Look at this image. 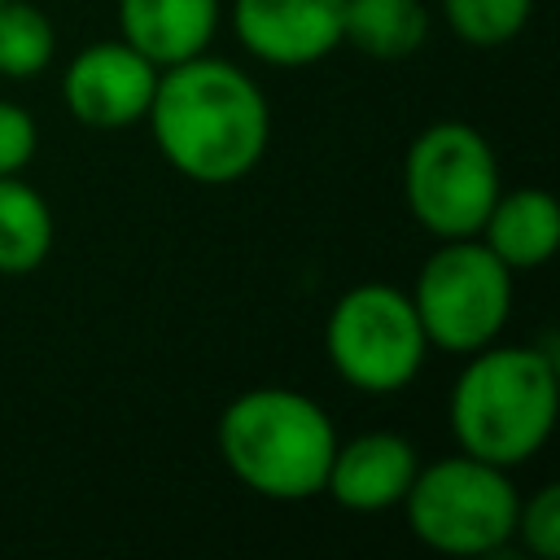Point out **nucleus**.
<instances>
[{
    "mask_svg": "<svg viewBox=\"0 0 560 560\" xmlns=\"http://www.w3.org/2000/svg\"><path fill=\"white\" fill-rule=\"evenodd\" d=\"M512 538H521L525 551L538 560H560V486L556 481H542L529 499H521Z\"/></svg>",
    "mask_w": 560,
    "mask_h": 560,
    "instance_id": "f3484780",
    "label": "nucleus"
},
{
    "mask_svg": "<svg viewBox=\"0 0 560 560\" xmlns=\"http://www.w3.org/2000/svg\"><path fill=\"white\" fill-rule=\"evenodd\" d=\"M464 372L451 385L446 420L459 451L516 468L534 459L560 416V368L551 350L490 341L464 354Z\"/></svg>",
    "mask_w": 560,
    "mask_h": 560,
    "instance_id": "f03ea898",
    "label": "nucleus"
},
{
    "mask_svg": "<svg viewBox=\"0 0 560 560\" xmlns=\"http://www.w3.org/2000/svg\"><path fill=\"white\" fill-rule=\"evenodd\" d=\"M52 210L22 175H0V276H26L52 254Z\"/></svg>",
    "mask_w": 560,
    "mask_h": 560,
    "instance_id": "4468645a",
    "label": "nucleus"
},
{
    "mask_svg": "<svg viewBox=\"0 0 560 560\" xmlns=\"http://www.w3.org/2000/svg\"><path fill=\"white\" fill-rule=\"evenodd\" d=\"M39 149V127L18 101H0V175H22Z\"/></svg>",
    "mask_w": 560,
    "mask_h": 560,
    "instance_id": "a211bd4d",
    "label": "nucleus"
},
{
    "mask_svg": "<svg viewBox=\"0 0 560 560\" xmlns=\"http://www.w3.org/2000/svg\"><path fill=\"white\" fill-rule=\"evenodd\" d=\"M57 31L44 9L31 0H0V74L35 79L52 66Z\"/></svg>",
    "mask_w": 560,
    "mask_h": 560,
    "instance_id": "2eb2a0df",
    "label": "nucleus"
},
{
    "mask_svg": "<svg viewBox=\"0 0 560 560\" xmlns=\"http://www.w3.org/2000/svg\"><path fill=\"white\" fill-rule=\"evenodd\" d=\"M324 354L350 389L398 394L420 376L429 337L402 289L363 280L332 302L324 319Z\"/></svg>",
    "mask_w": 560,
    "mask_h": 560,
    "instance_id": "423d86ee",
    "label": "nucleus"
},
{
    "mask_svg": "<svg viewBox=\"0 0 560 560\" xmlns=\"http://www.w3.org/2000/svg\"><path fill=\"white\" fill-rule=\"evenodd\" d=\"M153 88H158V66L144 52H136L122 35L79 48L61 74L66 109L96 131H122L144 122Z\"/></svg>",
    "mask_w": 560,
    "mask_h": 560,
    "instance_id": "6e6552de",
    "label": "nucleus"
},
{
    "mask_svg": "<svg viewBox=\"0 0 560 560\" xmlns=\"http://www.w3.org/2000/svg\"><path fill=\"white\" fill-rule=\"evenodd\" d=\"M223 468L258 499L302 503L324 494L337 429L328 411L289 385H254L236 394L214 429Z\"/></svg>",
    "mask_w": 560,
    "mask_h": 560,
    "instance_id": "7ed1b4c3",
    "label": "nucleus"
},
{
    "mask_svg": "<svg viewBox=\"0 0 560 560\" xmlns=\"http://www.w3.org/2000/svg\"><path fill=\"white\" fill-rule=\"evenodd\" d=\"M416 468H420V455L402 433L368 429L350 442L337 438L324 494L346 512H389L402 503Z\"/></svg>",
    "mask_w": 560,
    "mask_h": 560,
    "instance_id": "9d476101",
    "label": "nucleus"
},
{
    "mask_svg": "<svg viewBox=\"0 0 560 560\" xmlns=\"http://www.w3.org/2000/svg\"><path fill=\"white\" fill-rule=\"evenodd\" d=\"M407 529L438 556H490L512 542L521 494L508 468L468 451L420 464L402 494Z\"/></svg>",
    "mask_w": 560,
    "mask_h": 560,
    "instance_id": "20e7f679",
    "label": "nucleus"
},
{
    "mask_svg": "<svg viewBox=\"0 0 560 560\" xmlns=\"http://www.w3.org/2000/svg\"><path fill=\"white\" fill-rule=\"evenodd\" d=\"M477 236L508 271H534L560 245V201L547 188H499Z\"/></svg>",
    "mask_w": 560,
    "mask_h": 560,
    "instance_id": "f8f14e48",
    "label": "nucleus"
},
{
    "mask_svg": "<svg viewBox=\"0 0 560 560\" xmlns=\"http://www.w3.org/2000/svg\"><path fill=\"white\" fill-rule=\"evenodd\" d=\"M346 0H232V31L254 61L302 70L341 48Z\"/></svg>",
    "mask_w": 560,
    "mask_h": 560,
    "instance_id": "1a4fd4ad",
    "label": "nucleus"
},
{
    "mask_svg": "<svg viewBox=\"0 0 560 560\" xmlns=\"http://www.w3.org/2000/svg\"><path fill=\"white\" fill-rule=\"evenodd\" d=\"M429 39L424 0H346L341 44L376 61H402Z\"/></svg>",
    "mask_w": 560,
    "mask_h": 560,
    "instance_id": "ddd939ff",
    "label": "nucleus"
},
{
    "mask_svg": "<svg viewBox=\"0 0 560 560\" xmlns=\"http://www.w3.org/2000/svg\"><path fill=\"white\" fill-rule=\"evenodd\" d=\"M411 306L429 350L472 354L499 341L512 315V271L486 249L481 236L442 241L416 271Z\"/></svg>",
    "mask_w": 560,
    "mask_h": 560,
    "instance_id": "0eeeda50",
    "label": "nucleus"
},
{
    "mask_svg": "<svg viewBox=\"0 0 560 560\" xmlns=\"http://www.w3.org/2000/svg\"><path fill=\"white\" fill-rule=\"evenodd\" d=\"M144 122L162 162L206 188L241 184L271 140V105L254 74L206 52L158 70Z\"/></svg>",
    "mask_w": 560,
    "mask_h": 560,
    "instance_id": "f257e3e1",
    "label": "nucleus"
},
{
    "mask_svg": "<svg viewBox=\"0 0 560 560\" xmlns=\"http://www.w3.org/2000/svg\"><path fill=\"white\" fill-rule=\"evenodd\" d=\"M499 158L490 140L459 118L429 122L402 153L407 214L438 241L477 236L499 197Z\"/></svg>",
    "mask_w": 560,
    "mask_h": 560,
    "instance_id": "39448f33",
    "label": "nucleus"
},
{
    "mask_svg": "<svg viewBox=\"0 0 560 560\" xmlns=\"http://www.w3.org/2000/svg\"><path fill=\"white\" fill-rule=\"evenodd\" d=\"M438 4L446 26L472 48H503L534 18V0H438Z\"/></svg>",
    "mask_w": 560,
    "mask_h": 560,
    "instance_id": "dca6fc26",
    "label": "nucleus"
},
{
    "mask_svg": "<svg viewBox=\"0 0 560 560\" xmlns=\"http://www.w3.org/2000/svg\"><path fill=\"white\" fill-rule=\"evenodd\" d=\"M219 0H118V35L158 70L210 48Z\"/></svg>",
    "mask_w": 560,
    "mask_h": 560,
    "instance_id": "9b49d317",
    "label": "nucleus"
}]
</instances>
